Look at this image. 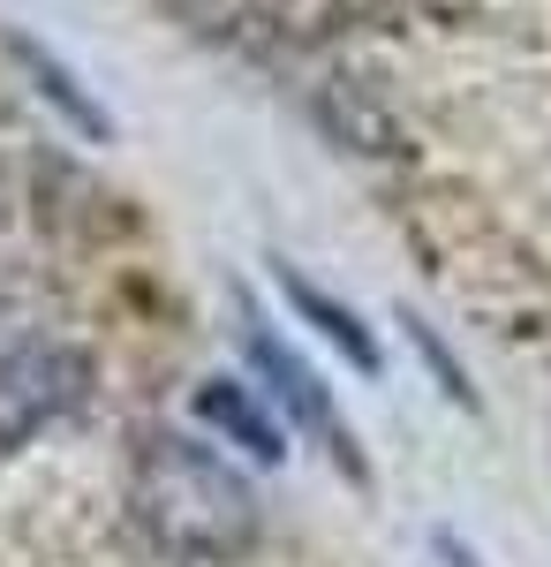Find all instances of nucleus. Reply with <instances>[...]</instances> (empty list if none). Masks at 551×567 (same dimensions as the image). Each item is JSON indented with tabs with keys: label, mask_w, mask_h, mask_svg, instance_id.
Returning a JSON list of instances; mask_svg holds the SVG:
<instances>
[{
	"label": "nucleus",
	"mask_w": 551,
	"mask_h": 567,
	"mask_svg": "<svg viewBox=\"0 0 551 567\" xmlns=\"http://www.w3.org/2000/svg\"><path fill=\"white\" fill-rule=\"evenodd\" d=\"M197 409H205V416H212L227 439H242L257 462H280V454H288V446H280V424H272V416H264V409H257V401L235 386V379H212V386L197 393Z\"/></svg>",
	"instance_id": "423d86ee"
},
{
	"label": "nucleus",
	"mask_w": 551,
	"mask_h": 567,
	"mask_svg": "<svg viewBox=\"0 0 551 567\" xmlns=\"http://www.w3.org/2000/svg\"><path fill=\"white\" fill-rule=\"evenodd\" d=\"M280 296H288V303H295L302 318H310V326H318V333H325V341L355 363V371H371V379H378V341L363 333V318H355L347 303H333L325 288H310L302 272H288V265H280Z\"/></svg>",
	"instance_id": "20e7f679"
},
{
	"label": "nucleus",
	"mask_w": 551,
	"mask_h": 567,
	"mask_svg": "<svg viewBox=\"0 0 551 567\" xmlns=\"http://www.w3.org/2000/svg\"><path fill=\"white\" fill-rule=\"evenodd\" d=\"M128 523L167 560L227 567L257 545V492L205 439L152 424L128 454Z\"/></svg>",
	"instance_id": "f257e3e1"
},
{
	"label": "nucleus",
	"mask_w": 551,
	"mask_h": 567,
	"mask_svg": "<svg viewBox=\"0 0 551 567\" xmlns=\"http://www.w3.org/2000/svg\"><path fill=\"white\" fill-rule=\"evenodd\" d=\"M181 8H205V0H181Z\"/></svg>",
	"instance_id": "0eeeda50"
},
{
	"label": "nucleus",
	"mask_w": 551,
	"mask_h": 567,
	"mask_svg": "<svg viewBox=\"0 0 551 567\" xmlns=\"http://www.w3.org/2000/svg\"><path fill=\"white\" fill-rule=\"evenodd\" d=\"M91 393V355L69 341H15L0 349V454L39 439L53 416H76Z\"/></svg>",
	"instance_id": "7ed1b4c3"
},
{
	"label": "nucleus",
	"mask_w": 551,
	"mask_h": 567,
	"mask_svg": "<svg viewBox=\"0 0 551 567\" xmlns=\"http://www.w3.org/2000/svg\"><path fill=\"white\" fill-rule=\"evenodd\" d=\"M8 53H15V61H23V69L39 76V91L53 99V106H61V114H69V122H76V130L91 136V144H106V136H114V122H106V106H98V99H91V91L76 84V69H61V61H53V53H45L39 39L8 31Z\"/></svg>",
	"instance_id": "39448f33"
},
{
	"label": "nucleus",
	"mask_w": 551,
	"mask_h": 567,
	"mask_svg": "<svg viewBox=\"0 0 551 567\" xmlns=\"http://www.w3.org/2000/svg\"><path fill=\"white\" fill-rule=\"evenodd\" d=\"M235 349H242V363H250L257 386L272 393V401H280V409L295 416L302 432H310L318 446H325V454H333L347 477H363V462H355V439H347V416H340L333 386H325V379H318V371H310V363L288 349V333H280L272 318L242 310V326H235Z\"/></svg>",
	"instance_id": "f03ea898"
}]
</instances>
